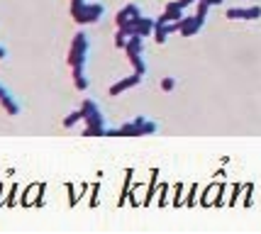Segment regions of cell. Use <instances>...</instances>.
Returning a JSON list of instances; mask_svg holds the SVG:
<instances>
[{
  "mask_svg": "<svg viewBox=\"0 0 261 234\" xmlns=\"http://www.w3.org/2000/svg\"><path fill=\"white\" fill-rule=\"evenodd\" d=\"M142 83V76L139 73H132V76H127V78H122V81H117L115 86H110V95H120V93H125V90H129V88H135V86H139Z\"/></svg>",
  "mask_w": 261,
  "mask_h": 234,
  "instance_id": "8",
  "label": "cell"
},
{
  "mask_svg": "<svg viewBox=\"0 0 261 234\" xmlns=\"http://www.w3.org/2000/svg\"><path fill=\"white\" fill-rule=\"evenodd\" d=\"M181 193H183V186H181V183H176V198H173V202H176V205H181Z\"/></svg>",
  "mask_w": 261,
  "mask_h": 234,
  "instance_id": "16",
  "label": "cell"
},
{
  "mask_svg": "<svg viewBox=\"0 0 261 234\" xmlns=\"http://www.w3.org/2000/svg\"><path fill=\"white\" fill-rule=\"evenodd\" d=\"M247 193H251V186H247ZM244 205H251V198H249V195L244 198Z\"/></svg>",
  "mask_w": 261,
  "mask_h": 234,
  "instance_id": "19",
  "label": "cell"
},
{
  "mask_svg": "<svg viewBox=\"0 0 261 234\" xmlns=\"http://www.w3.org/2000/svg\"><path fill=\"white\" fill-rule=\"evenodd\" d=\"M71 3H86V0H71Z\"/></svg>",
  "mask_w": 261,
  "mask_h": 234,
  "instance_id": "23",
  "label": "cell"
},
{
  "mask_svg": "<svg viewBox=\"0 0 261 234\" xmlns=\"http://www.w3.org/2000/svg\"><path fill=\"white\" fill-rule=\"evenodd\" d=\"M0 105L5 108V112H8V115H17V112H20V105L12 100V95L3 88V86H0Z\"/></svg>",
  "mask_w": 261,
  "mask_h": 234,
  "instance_id": "11",
  "label": "cell"
},
{
  "mask_svg": "<svg viewBox=\"0 0 261 234\" xmlns=\"http://www.w3.org/2000/svg\"><path fill=\"white\" fill-rule=\"evenodd\" d=\"M139 15H142V12H139V8L132 3V5H125L122 10L115 15V22H117V27H125L129 20H135V17H139Z\"/></svg>",
  "mask_w": 261,
  "mask_h": 234,
  "instance_id": "9",
  "label": "cell"
},
{
  "mask_svg": "<svg viewBox=\"0 0 261 234\" xmlns=\"http://www.w3.org/2000/svg\"><path fill=\"white\" fill-rule=\"evenodd\" d=\"M154 27H156V20H151V17H139L135 24V34L149 37V34H154Z\"/></svg>",
  "mask_w": 261,
  "mask_h": 234,
  "instance_id": "10",
  "label": "cell"
},
{
  "mask_svg": "<svg viewBox=\"0 0 261 234\" xmlns=\"http://www.w3.org/2000/svg\"><path fill=\"white\" fill-rule=\"evenodd\" d=\"M93 195H98V186H93ZM91 205H93V207H95V205H98V198H93V200H91Z\"/></svg>",
  "mask_w": 261,
  "mask_h": 234,
  "instance_id": "18",
  "label": "cell"
},
{
  "mask_svg": "<svg viewBox=\"0 0 261 234\" xmlns=\"http://www.w3.org/2000/svg\"><path fill=\"white\" fill-rule=\"evenodd\" d=\"M186 3H188V5H193V3H198V0H186Z\"/></svg>",
  "mask_w": 261,
  "mask_h": 234,
  "instance_id": "22",
  "label": "cell"
},
{
  "mask_svg": "<svg viewBox=\"0 0 261 234\" xmlns=\"http://www.w3.org/2000/svg\"><path fill=\"white\" fill-rule=\"evenodd\" d=\"M127 39H129V34H125L122 30H117V34H115V46H117V49H125Z\"/></svg>",
  "mask_w": 261,
  "mask_h": 234,
  "instance_id": "14",
  "label": "cell"
},
{
  "mask_svg": "<svg viewBox=\"0 0 261 234\" xmlns=\"http://www.w3.org/2000/svg\"><path fill=\"white\" fill-rule=\"evenodd\" d=\"M81 120H83V110L79 108V110H73V112H71V115L66 117V120H64V127H73V124H79Z\"/></svg>",
  "mask_w": 261,
  "mask_h": 234,
  "instance_id": "13",
  "label": "cell"
},
{
  "mask_svg": "<svg viewBox=\"0 0 261 234\" xmlns=\"http://www.w3.org/2000/svg\"><path fill=\"white\" fill-rule=\"evenodd\" d=\"M86 56H88V34L79 32L73 37V44H71V51H68V64L71 68H79L86 64Z\"/></svg>",
  "mask_w": 261,
  "mask_h": 234,
  "instance_id": "4",
  "label": "cell"
},
{
  "mask_svg": "<svg viewBox=\"0 0 261 234\" xmlns=\"http://www.w3.org/2000/svg\"><path fill=\"white\" fill-rule=\"evenodd\" d=\"M161 88L166 90V93H171V90L176 88V78H171V76H166L164 81H161Z\"/></svg>",
  "mask_w": 261,
  "mask_h": 234,
  "instance_id": "15",
  "label": "cell"
},
{
  "mask_svg": "<svg viewBox=\"0 0 261 234\" xmlns=\"http://www.w3.org/2000/svg\"><path fill=\"white\" fill-rule=\"evenodd\" d=\"M81 110H83V122L88 124L83 137H105V117H102L100 108L95 105V100H83L81 102Z\"/></svg>",
  "mask_w": 261,
  "mask_h": 234,
  "instance_id": "1",
  "label": "cell"
},
{
  "mask_svg": "<svg viewBox=\"0 0 261 234\" xmlns=\"http://www.w3.org/2000/svg\"><path fill=\"white\" fill-rule=\"evenodd\" d=\"M142 39L144 37H139V34H132L129 39H127V59H129V64L135 66V71L139 73V76H144L147 73V66H144V61H142Z\"/></svg>",
  "mask_w": 261,
  "mask_h": 234,
  "instance_id": "5",
  "label": "cell"
},
{
  "mask_svg": "<svg viewBox=\"0 0 261 234\" xmlns=\"http://www.w3.org/2000/svg\"><path fill=\"white\" fill-rule=\"evenodd\" d=\"M156 132V124L149 122L147 117H135L132 122L122 124L120 129H108L105 137H147Z\"/></svg>",
  "mask_w": 261,
  "mask_h": 234,
  "instance_id": "2",
  "label": "cell"
},
{
  "mask_svg": "<svg viewBox=\"0 0 261 234\" xmlns=\"http://www.w3.org/2000/svg\"><path fill=\"white\" fill-rule=\"evenodd\" d=\"M15 193H17V186H12V190H10V198L5 200V205H15Z\"/></svg>",
  "mask_w": 261,
  "mask_h": 234,
  "instance_id": "17",
  "label": "cell"
},
{
  "mask_svg": "<svg viewBox=\"0 0 261 234\" xmlns=\"http://www.w3.org/2000/svg\"><path fill=\"white\" fill-rule=\"evenodd\" d=\"M73 86L79 90H86L88 88V78H86V73H83V66L73 68Z\"/></svg>",
  "mask_w": 261,
  "mask_h": 234,
  "instance_id": "12",
  "label": "cell"
},
{
  "mask_svg": "<svg viewBox=\"0 0 261 234\" xmlns=\"http://www.w3.org/2000/svg\"><path fill=\"white\" fill-rule=\"evenodd\" d=\"M0 59H5V49L3 46H0Z\"/></svg>",
  "mask_w": 261,
  "mask_h": 234,
  "instance_id": "21",
  "label": "cell"
},
{
  "mask_svg": "<svg viewBox=\"0 0 261 234\" xmlns=\"http://www.w3.org/2000/svg\"><path fill=\"white\" fill-rule=\"evenodd\" d=\"M205 3H207L210 8H213V5H222V0H205Z\"/></svg>",
  "mask_w": 261,
  "mask_h": 234,
  "instance_id": "20",
  "label": "cell"
},
{
  "mask_svg": "<svg viewBox=\"0 0 261 234\" xmlns=\"http://www.w3.org/2000/svg\"><path fill=\"white\" fill-rule=\"evenodd\" d=\"M203 22H205V17H200V15H183L181 34H183V37H193V34L200 32Z\"/></svg>",
  "mask_w": 261,
  "mask_h": 234,
  "instance_id": "7",
  "label": "cell"
},
{
  "mask_svg": "<svg viewBox=\"0 0 261 234\" xmlns=\"http://www.w3.org/2000/svg\"><path fill=\"white\" fill-rule=\"evenodd\" d=\"M261 17V8H229L227 10V20H259Z\"/></svg>",
  "mask_w": 261,
  "mask_h": 234,
  "instance_id": "6",
  "label": "cell"
},
{
  "mask_svg": "<svg viewBox=\"0 0 261 234\" xmlns=\"http://www.w3.org/2000/svg\"><path fill=\"white\" fill-rule=\"evenodd\" d=\"M102 8L100 3H71V17L79 24H93L102 17Z\"/></svg>",
  "mask_w": 261,
  "mask_h": 234,
  "instance_id": "3",
  "label": "cell"
}]
</instances>
